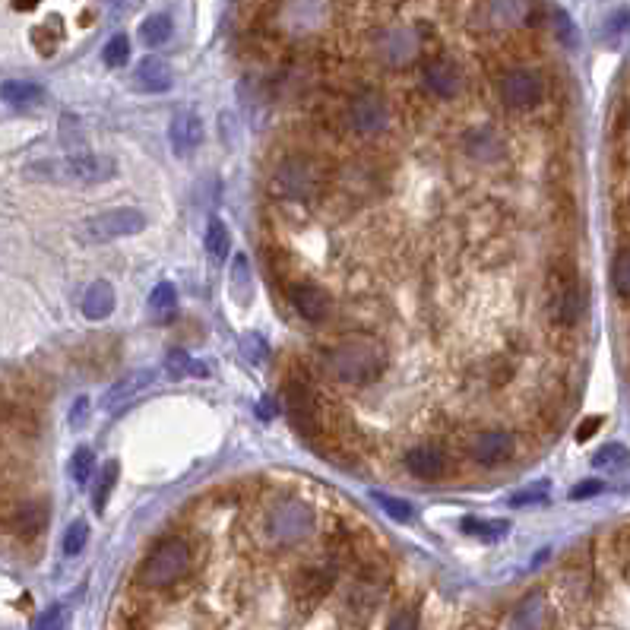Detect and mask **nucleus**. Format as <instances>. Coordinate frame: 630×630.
Here are the masks:
<instances>
[{
  "instance_id": "29",
  "label": "nucleus",
  "mask_w": 630,
  "mask_h": 630,
  "mask_svg": "<svg viewBox=\"0 0 630 630\" xmlns=\"http://www.w3.org/2000/svg\"><path fill=\"white\" fill-rule=\"evenodd\" d=\"M203 244H206V254L213 257V260H225L228 257V251H232V235H228V225L222 222V219H213L206 225V238H203Z\"/></svg>"
},
{
  "instance_id": "37",
  "label": "nucleus",
  "mask_w": 630,
  "mask_h": 630,
  "mask_svg": "<svg viewBox=\"0 0 630 630\" xmlns=\"http://www.w3.org/2000/svg\"><path fill=\"white\" fill-rule=\"evenodd\" d=\"M102 57H105L108 67H124L130 61V42H127V35H114L111 42L105 45Z\"/></svg>"
},
{
  "instance_id": "2",
  "label": "nucleus",
  "mask_w": 630,
  "mask_h": 630,
  "mask_svg": "<svg viewBox=\"0 0 630 630\" xmlns=\"http://www.w3.org/2000/svg\"><path fill=\"white\" fill-rule=\"evenodd\" d=\"M333 184V168L314 152H292L276 162L270 181V194L285 203H311L320 194H327Z\"/></svg>"
},
{
  "instance_id": "23",
  "label": "nucleus",
  "mask_w": 630,
  "mask_h": 630,
  "mask_svg": "<svg viewBox=\"0 0 630 630\" xmlns=\"http://www.w3.org/2000/svg\"><path fill=\"white\" fill-rule=\"evenodd\" d=\"M529 16V0H488V23L494 29H513Z\"/></svg>"
},
{
  "instance_id": "41",
  "label": "nucleus",
  "mask_w": 630,
  "mask_h": 630,
  "mask_svg": "<svg viewBox=\"0 0 630 630\" xmlns=\"http://www.w3.org/2000/svg\"><path fill=\"white\" fill-rule=\"evenodd\" d=\"M605 485L596 482V479H589V482H580L574 485V491H570V501H586V498H596V494H602Z\"/></svg>"
},
{
  "instance_id": "9",
  "label": "nucleus",
  "mask_w": 630,
  "mask_h": 630,
  "mask_svg": "<svg viewBox=\"0 0 630 630\" xmlns=\"http://www.w3.org/2000/svg\"><path fill=\"white\" fill-rule=\"evenodd\" d=\"M371 54L384 67H409L422 54V35L412 26H384L371 35Z\"/></svg>"
},
{
  "instance_id": "17",
  "label": "nucleus",
  "mask_w": 630,
  "mask_h": 630,
  "mask_svg": "<svg viewBox=\"0 0 630 630\" xmlns=\"http://www.w3.org/2000/svg\"><path fill=\"white\" fill-rule=\"evenodd\" d=\"M168 140H171V149H175V156H190V152L203 143V121L194 111H178L175 118H171Z\"/></svg>"
},
{
  "instance_id": "6",
  "label": "nucleus",
  "mask_w": 630,
  "mask_h": 630,
  "mask_svg": "<svg viewBox=\"0 0 630 630\" xmlns=\"http://www.w3.org/2000/svg\"><path fill=\"white\" fill-rule=\"evenodd\" d=\"M339 190L342 200L352 203H371L374 197H384L390 187V175L387 168H380L371 159H355L349 165H342L339 171H333V184Z\"/></svg>"
},
{
  "instance_id": "10",
  "label": "nucleus",
  "mask_w": 630,
  "mask_h": 630,
  "mask_svg": "<svg viewBox=\"0 0 630 630\" xmlns=\"http://www.w3.org/2000/svg\"><path fill=\"white\" fill-rule=\"evenodd\" d=\"M498 99L510 111H532L545 99V80L542 73L529 67H510L498 80Z\"/></svg>"
},
{
  "instance_id": "43",
  "label": "nucleus",
  "mask_w": 630,
  "mask_h": 630,
  "mask_svg": "<svg viewBox=\"0 0 630 630\" xmlns=\"http://www.w3.org/2000/svg\"><path fill=\"white\" fill-rule=\"evenodd\" d=\"M599 428H602V418H586V422H583V425L577 428V441H580V444H586V441H589V437H593V434H596Z\"/></svg>"
},
{
  "instance_id": "24",
  "label": "nucleus",
  "mask_w": 630,
  "mask_h": 630,
  "mask_svg": "<svg viewBox=\"0 0 630 630\" xmlns=\"http://www.w3.org/2000/svg\"><path fill=\"white\" fill-rule=\"evenodd\" d=\"M466 152L475 159V162H494L501 156V140L494 130H472L466 137Z\"/></svg>"
},
{
  "instance_id": "13",
  "label": "nucleus",
  "mask_w": 630,
  "mask_h": 630,
  "mask_svg": "<svg viewBox=\"0 0 630 630\" xmlns=\"http://www.w3.org/2000/svg\"><path fill=\"white\" fill-rule=\"evenodd\" d=\"M517 453V437L504 428H488L479 431L469 441V456L479 466H504L510 456Z\"/></svg>"
},
{
  "instance_id": "5",
  "label": "nucleus",
  "mask_w": 630,
  "mask_h": 630,
  "mask_svg": "<svg viewBox=\"0 0 630 630\" xmlns=\"http://www.w3.org/2000/svg\"><path fill=\"white\" fill-rule=\"evenodd\" d=\"M263 529L273 545H298L317 529V513L301 498H279L266 507Z\"/></svg>"
},
{
  "instance_id": "26",
  "label": "nucleus",
  "mask_w": 630,
  "mask_h": 630,
  "mask_svg": "<svg viewBox=\"0 0 630 630\" xmlns=\"http://www.w3.org/2000/svg\"><path fill=\"white\" fill-rule=\"evenodd\" d=\"M0 99H4L7 105H13V108H29L35 102H42V86L26 83V80H10V83L0 86Z\"/></svg>"
},
{
  "instance_id": "22",
  "label": "nucleus",
  "mask_w": 630,
  "mask_h": 630,
  "mask_svg": "<svg viewBox=\"0 0 630 630\" xmlns=\"http://www.w3.org/2000/svg\"><path fill=\"white\" fill-rule=\"evenodd\" d=\"M114 311V289L111 282L95 279L83 295V317L86 320H108Z\"/></svg>"
},
{
  "instance_id": "38",
  "label": "nucleus",
  "mask_w": 630,
  "mask_h": 630,
  "mask_svg": "<svg viewBox=\"0 0 630 630\" xmlns=\"http://www.w3.org/2000/svg\"><path fill=\"white\" fill-rule=\"evenodd\" d=\"M545 501H548V482H536V485L513 494L510 507H532V504H545Z\"/></svg>"
},
{
  "instance_id": "33",
  "label": "nucleus",
  "mask_w": 630,
  "mask_h": 630,
  "mask_svg": "<svg viewBox=\"0 0 630 630\" xmlns=\"http://www.w3.org/2000/svg\"><path fill=\"white\" fill-rule=\"evenodd\" d=\"M630 463V450L624 444H605L599 447V453L593 456V466L596 469H621Z\"/></svg>"
},
{
  "instance_id": "19",
  "label": "nucleus",
  "mask_w": 630,
  "mask_h": 630,
  "mask_svg": "<svg viewBox=\"0 0 630 630\" xmlns=\"http://www.w3.org/2000/svg\"><path fill=\"white\" fill-rule=\"evenodd\" d=\"M45 523H48V507L42 501H23L10 513V529L23 539L38 536V532L45 529Z\"/></svg>"
},
{
  "instance_id": "34",
  "label": "nucleus",
  "mask_w": 630,
  "mask_h": 630,
  "mask_svg": "<svg viewBox=\"0 0 630 630\" xmlns=\"http://www.w3.org/2000/svg\"><path fill=\"white\" fill-rule=\"evenodd\" d=\"M70 472H73L76 485H86L92 479V475H95V453H92V447H80L70 456Z\"/></svg>"
},
{
  "instance_id": "4",
  "label": "nucleus",
  "mask_w": 630,
  "mask_h": 630,
  "mask_svg": "<svg viewBox=\"0 0 630 630\" xmlns=\"http://www.w3.org/2000/svg\"><path fill=\"white\" fill-rule=\"evenodd\" d=\"M190 564H194V548L181 536H168L156 548L149 551L146 561L140 564V583L149 589H165L175 586L190 574Z\"/></svg>"
},
{
  "instance_id": "15",
  "label": "nucleus",
  "mask_w": 630,
  "mask_h": 630,
  "mask_svg": "<svg viewBox=\"0 0 630 630\" xmlns=\"http://www.w3.org/2000/svg\"><path fill=\"white\" fill-rule=\"evenodd\" d=\"M289 298L295 304V311L308 323H327L330 314H333V298L323 292L317 282H308V279L292 282Z\"/></svg>"
},
{
  "instance_id": "7",
  "label": "nucleus",
  "mask_w": 630,
  "mask_h": 630,
  "mask_svg": "<svg viewBox=\"0 0 630 630\" xmlns=\"http://www.w3.org/2000/svg\"><path fill=\"white\" fill-rule=\"evenodd\" d=\"M342 121H346V127L355 137H377V133H384L393 121L390 99L377 89H358L346 99Z\"/></svg>"
},
{
  "instance_id": "32",
  "label": "nucleus",
  "mask_w": 630,
  "mask_h": 630,
  "mask_svg": "<svg viewBox=\"0 0 630 630\" xmlns=\"http://www.w3.org/2000/svg\"><path fill=\"white\" fill-rule=\"evenodd\" d=\"M374 501H377L380 510H384L387 517L396 520V523H412V520H415L412 504H406L403 498H390V494H384V491H374Z\"/></svg>"
},
{
  "instance_id": "11",
  "label": "nucleus",
  "mask_w": 630,
  "mask_h": 630,
  "mask_svg": "<svg viewBox=\"0 0 630 630\" xmlns=\"http://www.w3.org/2000/svg\"><path fill=\"white\" fill-rule=\"evenodd\" d=\"M548 314L558 327H574L583 317V289L574 273H561L551 285V301H548Z\"/></svg>"
},
{
  "instance_id": "45",
  "label": "nucleus",
  "mask_w": 630,
  "mask_h": 630,
  "mask_svg": "<svg viewBox=\"0 0 630 630\" xmlns=\"http://www.w3.org/2000/svg\"><path fill=\"white\" fill-rule=\"evenodd\" d=\"M35 4H38V0H13V7H16V10H32Z\"/></svg>"
},
{
  "instance_id": "35",
  "label": "nucleus",
  "mask_w": 630,
  "mask_h": 630,
  "mask_svg": "<svg viewBox=\"0 0 630 630\" xmlns=\"http://www.w3.org/2000/svg\"><path fill=\"white\" fill-rule=\"evenodd\" d=\"M612 285L621 298H630V247L618 251L612 260Z\"/></svg>"
},
{
  "instance_id": "20",
  "label": "nucleus",
  "mask_w": 630,
  "mask_h": 630,
  "mask_svg": "<svg viewBox=\"0 0 630 630\" xmlns=\"http://www.w3.org/2000/svg\"><path fill=\"white\" fill-rule=\"evenodd\" d=\"M548 624V602L542 593L526 596L510 618V630H545Z\"/></svg>"
},
{
  "instance_id": "12",
  "label": "nucleus",
  "mask_w": 630,
  "mask_h": 630,
  "mask_svg": "<svg viewBox=\"0 0 630 630\" xmlns=\"http://www.w3.org/2000/svg\"><path fill=\"white\" fill-rule=\"evenodd\" d=\"M422 83L437 99H460L466 92V70L453 57H434L422 70Z\"/></svg>"
},
{
  "instance_id": "8",
  "label": "nucleus",
  "mask_w": 630,
  "mask_h": 630,
  "mask_svg": "<svg viewBox=\"0 0 630 630\" xmlns=\"http://www.w3.org/2000/svg\"><path fill=\"white\" fill-rule=\"evenodd\" d=\"M146 228V216L133 206H118V209H105V213H95L80 225V238L86 244H111L118 238L140 235Z\"/></svg>"
},
{
  "instance_id": "27",
  "label": "nucleus",
  "mask_w": 630,
  "mask_h": 630,
  "mask_svg": "<svg viewBox=\"0 0 630 630\" xmlns=\"http://www.w3.org/2000/svg\"><path fill=\"white\" fill-rule=\"evenodd\" d=\"M178 311V289L171 282H159L149 295V314L156 320H168Z\"/></svg>"
},
{
  "instance_id": "36",
  "label": "nucleus",
  "mask_w": 630,
  "mask_h": 630,
  "mask_svg": "<svg viewBox=\"0 0 630 630\" xmlns=\"http://www.w3.org/2000/svg\"><path fill=\"white\" fill-rule=\"evenodd\" d=\"M86 542H89V526H86L83 520L70 523L67 532H64V555H67V558H76V555H80V551L86 548Z\"/></svg>"
},
{
  "instance_id": "16",
  "label": "nucleus",
  "mask_w": 630,
  "mask_h": 630,
  "mask_svg": "<svg viewBox=\"0 0 630 630\" xmlns=\"http://www.w3.org/2000/svg\"><path fill=\"white\" fill-rule=\"evenodd\" d=\"M403 466H406V472L415 475V479L437 482V479H444V472H447V453L437 444H415L406 450Z\"/></svg>"
},
{
  "instance_id": "14",
  "label": "nucleus",
  "mask_w": 630,
  "mask_h": 630,
  "mask_svg": "<svg viewBox=\"0 0 630 630\" xmlns=\"http://www.w3.org/2000/svg\"><path fill=\"white\" fill-rule=\"evenodd\" d=\"M333 586H336V570L333 567H301L295 580H292V596L298 605L304 608H311L317 602H323L330 593H333Z\"/></svg>"
},
{
  "instance_id": "21",
  "label": "nucleus",
  "mask_w": 630,
  "mask_h": 630,
  "mask_svg": "<svg viewBox=\"0 0 630 630\" xmlns=\"http://www.w3.org/2000/svg\"><path fill=\"white\" fill-rule=\"evenodd\" d=\"M133 80H137V86L143 92L159 95V92L171 89V70H168V64L162 61V57H146V61H140L137 73H133Z\"/></svg>"
},
{
  "instance_id": "30",
  "label": "nucleus",
  "mask_w": 630,
  "mask_h": 630,
  "mask_svg": "<svg viewBox=\"0 0 630 630\" xmlns=\"http://www.w3.org/2000/svg\"><path fill=\"white\" fill-rule=\"evenodd\" d=\"M165 374L171 377V380H181V377H190V374H206L203 371V365H197L194 358H190L184 349H171L168 355H165Z\"/></svg>"
},
{
  "instance_id": "1",
  "label": "nucleus",
  "mask_w": 630,
  "mask_h": 630,
  "mask_svg": "<svg viewBox=\"0 0 630 630\" xmlns=\"http://www.w3.org/2000/svg\"><path fill=\"white\" fill-rule=\"evenodd\" d=\"M323 368L346 387H371L390 368V352L374 336H346L323 352Z\"/></svg>"
},
{
  "instance_id": "18",
  "label": "nucleus",
  "mask_w": 630,
  "mask_h": 630,
  "mask_svg": "<svg viewBox=\"0 0 630 630\" xmlns=\"http://www.w3.org/2000/svg\"><path fill=\"white\" fill-rule=\"evenodd\" d=\"M156 380V371H149V368H140V371H127L124 377H118L114 384L108 387V399H105V406L114 412V409H121L127 403H133L137 396H143V390Z\"/></svg>"
},
{
  "instance_id": "42",
  "label": "nucleus",
  "mask_w": 630,
  "mask_h": 630,
  "mask_svg": "<svg viewBox=\"0 0 630 630\" xmlns=\"http://www.w3.org/2000/svg\"><path fill=\"white\" fill-rule=\"evenodd\" d=\"M387 630H418V615H415V608H403V612H399V615L390 621Z\"/></svg>"
},
{
  "instance_id": "25",
  "label": "nucleus",
  "mask_w": 630,
  "mask_h": 630,
  "mask_svg": "<svg viewBox=\"0 0 630 630\" xmlns=\"http://www.w3.org/2000/svg\"><path fill=\"white\" fill-rule=\"evenodd\" d=\"M171 35H175V23H171V16H165V13H152L140 23V38L149 48L165 45Z\"/></svg>"
},
{
  "instance_id": "31",
  "label": "nucleus",
  "mask_w": 630,
  "mask_h": 630,
  "mask_svg": "<svg viewBox=\"0 0 630 630\" xmlns=\"http://www.w3.org/2000/svg\"><path fill=\"white\" fill-rule=\"evenodd\" d=\"M510 523L507 520H479V517H469L463 520V532H469V536H479L485 542H498L507 536Z\"/></svg>"
},
{
  "instance_id": "39",
  "label": "nucleus",
  "mask_w": 630,
  "mask_h": 630,
  "mask_svg": "<svg viewBox=\"0 0 630 630\" xmlns=\"http://www.w3.org/2000/svg\"><path fill=\"white\" fill-rule=\"evenodd\" d=\"M64 624H67V612L61 605H51V608H45V612L35 618L32 630H64Z\"/></svg>"
},
{
  "instance_id": "44",
  "label": "nucleus",
  "mask_w": 630,
  "mask_h": 630,
  "mask_svg": "<svg viewBox=\"0 0 630 630\" xmlns=\"http://www.w3.org/2000/svg\"><path fill=\"white\" fill-rule=\"evenodd\" d=\"M86 412H89V399H76V406H73V412H70L73 428H83V425H86Z\"/></svg>"
},
{
  "instance_id": "40",
  "label": "nucleus",
  "mask_w": 630,
  "mask_h": 630,
  "mask_svg": "<svg viewBox=\"0 0 630 630\" xmlns=\"http://www.w3.org/2000/svg\"><path fill=\"white\" fill-rule=\"evenodd\" d=\"M555 32H558V38L564 45H574L577 42V29H574V23H570L567 19V13H555Z\"/></svg>"
},
{
  "instance_id": "3",
  "label": "nucleus",
  "mask_w": 630,
  "mask_h": 630,
  "mask_svg": "<svg viewBox=\"0 0 630 630\" xmlns=\"http://www.w3.org/2000/svg\"><path fill=\"white\" fill-rule=\"evenodd\" d=\"M118 175V162L99 152H70L67 159H42L26 168V178L45 184H105Z\"/></svg>"
},
{
  "instance_id": "28",
  "label": "nucleus",
  "mask_w": 630,
  "mask_h": 630,
  "mask_svg": "<svg viewBox=\"0 0 630 630\" xmlns=\"http://www.w3.org/2000/svg\"><path fill=\"white\" fill-rule=\"evenodd\" d=\"M118 475H121V466H118V460H111V463H105L102 466V472L95 475V485H92V498H95V510H105L108 507V498H111V491H114V485H118Z\"/></svg>"
}]
</instances>
